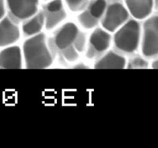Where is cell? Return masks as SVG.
Wrapping results in <instances>:
<instances>
[{"label": "cell", "mask_w": 158, "mask_h": 148, "mask_svg": "<svg viewBox=\"0 0 158 148\" xmlns=\"http://www.w3.org/2000/svg\"><path fill=\"white\" fill-rule=\"evenodd\" d=\"M23 52L27 69H45L52 63V55L43 33L28 39L23 44Z\"/></svg>", "instance_id": "obj_1"}, {"label": "cell", "mask_w": 158, "mask_h": 148, "mask_svg": "<svg viewBox=\"0 0 158 148\" xmlns=\"http://www.w3.org/2000/svg\"><path fill=\"white\" fill-rule=\"evenodd\" d=\"M140 40V26L135 20L127 21L117 31L114 37V46L125 53H133L138 49Z\"/></svg>", "instance_id": "obj_2"}, {"label": "cell", "mask_w": 158, "mask_h": 148, "mask_svg": "<svg viewBox=\"0 0 158 148\" xmlns=\"http://www.w3.org/2000/svg\"><path fill=\"white\" fill-rule=\"evenodd\" d=\"M142 52L148 58L157 56L158 54V17L148 18L143 26Z\"/></svg>", "instance_id": "obj_3"}, {"label": "cell", "mask_w": 158, "mask_h": 148, "mask_svg": "<svg viewBox=\"0 0 158 148\" xmlns=\"http://www.w3.org/2000/svg\"><path fill=\"white\" fill-rule=\"evenodd\" d=\"M102 18L101 23L103 29L114 32L127 21L129 12L120 3H113L106 8Z\"/></svg>", "instance_id": "obj_4"}, {"label": "cell", "mask_w": 158, "mask_h": 148, "mask_svg": "<svg viewBox=\"0 0 158 148\" xmlns=\"http://www.w3.org/2000/svg\"><path fill=\"white\" fill-rule=\"evenodd\" d=\"M8 9L15 22L26 20L37 13L39 0H6Z\"/></svg>", "instance_id": "obj_5"}, {"label": "cell", "mask_w": 158, "mask_h": 148, "mask_svg": "<svg viewBox=\"0 0 158 148\" xmlns=\"http://www.w3.org/2000/svg\"><path fill=\"white\" fill-rule=\"evenodd\" d=\"M111 36L107 31L97 28L91 34L89 39L86 57L94 59L106 52L110 46Z\"/></svg>", "instance_id": "obj_6"}, {"label": "cell", "mask_w": 158, "mask_h": 148, "mask_svg": "<svg viewBox=\"0 0 158 148\" xmlns=\"http://www.w3.org/2000/svg\"><path fill=\"white\" fill-rule=\"evenodd\" d=\"M43 15L45 18V26L48 30L58 26L66 17V13L63 9L61 0H53L46 5Z\"/></svg>", "instance_id": "obj_7"}, {"label": "cell", "mask_w": 158, "mask_h": 148, "mask_svg": "<svg viewBox=\"0 0 158 148\" xmlns=\"http://www.w3.org/2000/svg\"><path fill=\"white\" fill-rule=\"evenodd\" d=\"M78 33V28L73 23H66L54 35L52 39L53 45L57 49L63 51L73 44Z\"/></svg>", "instance_id": "obj_8"}, {"label": "cell", "mask_w": 158, "mask_h": 148, "mask_svg": "<svg viewBox=\"0 0 158 148\" xmlns=\"http://www.w3.org/2000/svg\"><path fill=\"white\" fill-rule=\"evenodd\" d=\"M19 37V29L14 20L9 17H3L0 19V47L13 44Z\"/></svg>", "instance_id": "obj_9"}, {"label": "cell", "mask_w": 158, "mask_h": 148, "mask_svg": "<svg viewBox=\"0 0 158 148\" xmlns=\"http://www.w3.org/2000/svg\"><path fill=\"white\" fill-rule=\"evenodd\" d=\"M22 62V51L19 46H9L0 52V69H21Z\"/></svg>", "instance_id": "obj_10"}, {"label": "cell", "mask_w": 158, "mask_h": 148, "mask_svg": "<svg viewBox=\"0 0 158 148\" xmlns=\"http://www.w3.org/2000/svg\"><path fill=\"white\" fill-rule=\"evenodd\" d=\"M128 12L137 19H144L151 14L154 0H125Z\"/></svg>", "instance_id": "obj_11"}, {"label": "cell", "mask_w": 158, "mask_h": 148, "mask_svg": "<svg viewBox=\"0 0 158 148\" xmlns=\"http://www.w3.org/2000/svg\"><path fill=\"white\" fill-rule=\"evenodd\" d=\"M126 59L115 52H107L94 65L95 69H124L126 67Z\"/></svg>", "instance_id": "obj_12"}, {"label": "cell", "mask_w": 158, "mask_h": 148, "mask_svg": "<svg viewBox=\"0 0 158 148\" xmlns=\"http://www.w3.org/2000/svg\"><path fill=\"white\" fill-rule=\"evenodd\" d=\"M45 25L43 12L35 13L32 17L26 20L23 26V32L26 36H32L40 32Z\"/></svg>", "instance_id": "obj_13"}, {"label": "cell", "mask_w": 158, "mask_h": 148, "mask_svg": "<svg viewBox=\"0 0 158 148\" xmlns=\"http://www.w3.org/2000/svg\"><path fill=\"white\" fill-rule=\"evenodd\" d=\"M106 9V0H94V2L90 3V5L86 11L94 19L99 22L103 17Z\"/></svg>", "instance_id": "obj_14"}, {"label": "cell", "mask_w": 158, "mask_h": 148, "mask_svg": "<svg viewBox=\"0 0 158 148\" xmlns=\"http://www.w3.org/2000/svg\"><path fill=\"white\" fill-rule=\"evenodd\" d=\"M79 23H80L82 26L85 29H93V28L96 27V26L98 25L99 22L97 20L94 19L89 14L87 13L86 10L84 12H82L81 14H80L78 17Z\"/></svg>", "instance_id": "obj_15"}, {"label": "cell", "mask_w": 158, "mask_h": 148, "mask_svg": "<svg viewBox=\"0 0 158 148\" xmlns=\"http://www.w3.org/2000/svg\"><path fill=\"white\" fill-rule=\"evenodd\" d=\"M148 67V61L139 56L131 59L127 64V69H147Z\"/></svg>", "instance_id": "obj_16"}, {"label": "cell", "mask_w": 158, "mask_h": 148, "mask_svg": "<svg viewBox=\"0 0 158 148\" xmlns=\"http://www.w3.org/2000/svg\"><path fill=\"white\" fill-rule=\"evenodd\" d=\"M68 7L73 12H80L87 5V0H66Z\"/></svg>", "instance_id": "obj_17"}, {"label": "cell", "mask_w": 158, "mask_h": 148, "mask_svg": "<svg viewBox=\"0 0 158 148\" xmlns=\"http://www.w3.org/2000/svg\"><path fill=\"white\" fill-rule=\"evenodd\" d=\"M64 58L67 60L68 62H75L78 60L79 58V52H77V49L74 48V46H70L66 49H63L62 51Z\"/></svg>", "instance_id": "obj_18"}, {"label": "cell", "mask_w": 158, "mask_h": 148, "mask_svg": "<svg viewBox=\"0 0 158 148\" xmlns=\"http://www.w3.org/2000/svg\"><path fill=\"white\" fill-rule=\"evenodd\" d=\"M73 46L78 52H83L85 50V46H86V35L83 32H79Z\"/></svg>", "instance_id": "obj_19"}, {"label": "cell", "mask_w": 158, "mask_h": 148, "mask_svg": "<svg viewBox=\"0 0 158 148\" xmlns=\"http://www.w3.org/2000/svg\"><path fill=\"white\" fill-rule=\"evenodd\" d=\"M6 8H5V0H0V19L5 16Z\"/></svg>", "instance_id": "obj_20"}, {"label": "cell", "mask_w": 158, "mask_h": 148, "mask_svg": "<svg viewBox=\"0 0 158 148\" xmlns=\"http://www.w3.org/2000/svg\"><path fill=\"white\" fill-rule=\"evenodd\" d=\"M74 69H87V67H86L85 65L80 64V65H77V66H76L75 67H74Z\"/></svg>", "instance_id": "obj_21"}, {"label": "cell", "mask_w": 158, "mask_h": 148, "mask_svg": "<svg viewBox=\"0 0 158 148\" xmlns=\"http://www.w3.org/2000/svg\"><path fill=\"white\" fill-rule=\"evenodd\" d=\"M152 67L154 68V69H157V68H158V62H157V60H155V61H154V63H152Z\"/></svg>", "instance_id": "obj_22"}]
</instances>
